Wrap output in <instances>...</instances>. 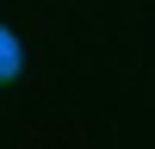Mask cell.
I'll return each mask as SVG.
<instances>
[{"label": "cell", "instance_id": "cell-1", "mask_svg": "<svg viewBox=\"0 0 155 149\" xmlns=\"http://www.w3.org/2000/svg\"><path fill=\"white\" fill-rule=\"evenodd\" d=\"M12 74H19V37L0 31V81H12Z\"/></svg>", "mask_w": 155, "mask_h": 149}]
</instances>
